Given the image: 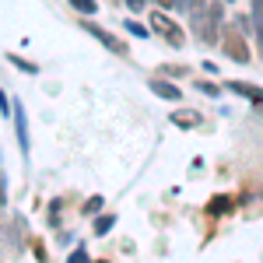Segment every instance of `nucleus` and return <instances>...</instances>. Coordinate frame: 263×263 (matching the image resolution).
I'll return each mask as SVG.
<instances>
[{
    "label": "nucleus",
    "mask_w": 263,
    "mask_h": 263,
    "mask_svg": "<svg viewBox=\"0 0 263 263\" xmlns=\"http://www.w3.org/2000/svg\"><path fill=\"white\" fill-rule=\"evenodd\" d=\"M218 25H221V4H207L200 11H193V28H197V39L200 42H214L218 35Z\"/></svg>",
    "instance_id": "obj_1"
},
{
    "label": "nucleus",
    "mask_w": 263,
    "mask_h": 263,
    "mask_svg": "<svg viewBox=\"0 0 263 263\" xmlns=\"http://www.w3.org/2000/svg\"><path fill=\"white\" fill-rule=\"evenodd\" d=\"M242 28H246V21L239 18V21H232V25H224V32H221L224 53H228L232 60H239V63H246V60H249V46H246Z\"/></svg>",
    "instance_id": "obj_2"
},
{
    "label": "nucleus",
    "mask_w": 263,
    "mask_h": 263,
    "mask_svg": "<svg viewBox=\"0 0 263 263\" xmlns=\"http://www.w3.org/2000/svg\"><path fill=\"white\" fill-rule=\"evenodd\" d=\"M151 28H155V32H158V35H162L172 49H179L182 42H186V32H182V28L168 18L165 11H158V7H155V14H151Z\"/></svg>",
    "instance_id": "obj_3"
},
{
    "label": "nucleus",
    "mask_w": 263,
    "mask_h": 263,
    "mask_svg": "<svg viewBox=\"0 0 263 263\" xmlns=\"http://www.w3.org/2000/svg\"><path fill=\"white\" fill-rule=\"evenodd\" d=\"M81 28H88V32H91V35H95V39H99L102 46H105V49H112L116 57H126V53H130V49H126V42H123V39H116L112 32L99 28V25H81Z\"/></svg>",
    "instance_id": "obj_4"
},
{
    "label": "nucleus",
    "mask_w": 263,
    "mask_h": 263,
    "mask_svg": "<svg viewBox=\"0 0 263 263\" xmlns=\"http://www.w3.org/2000/svg\"><path fill=\"white\" fill-rule=\"evenodd\" d=\"M151 91H155L158 99H168V102H179L182 99V88H176V84L165 81V78H155V81H151Z\"/></svg>",
    "instance_id": "obj_5"
},
{
    "label": "nucleus",
    "mask_w": 263,
    "mask_h": 263,
    "mask_svg": "<svg viewBox=\"0 0 263 263\" xmlns=\"http://www.w3.org/2000/svg\"><path fill=\"white\" fill-rule=\"evenodd\" d=\"M228 88H232L235 95H242V99L256 102V105H260V102H263V88H253V84H242V81H232V84H228Z\"/></svg>",
    "instance_id": "obj_6"
},
{
    "label": "nucleus",
    "mask_w": 263,
    "mask_h": 263,
    "mask_svg": "<svg viewBox=\"0 0 263 263\" xmlns=\"http://www.w3.org/2000/svg\"><path fill=\"white\" fill-rule=\"evenodd\" d=\"M14 123H18V141H21V151H28V126H25V109H21V102L14 105Z\"/></svg>",
    "instance_id": "obj_7"
},
{
    "label": "nucleus",
    "mask_w": 263,
    "mask_h": 263,
    "mask_svg": "<svg viewBox=\"0 0 263 263\" xmlns=\"http://www.w3.org/2000/svg\"><path fill=\"white\" fill-rule=\"evenodd\" d=\"M172 123L176 126H200V116L193 109H182V112H172Z\"/></svg>",
    "instance_id": "obj_8"
},
{
    "label": "nucleus",
    "mask_w": 263,
    "mask_h": 263,
    "mask_svg": "<svg viewBox=\"0 0 263 263\" xmlns=\"http://www.w3.org/2000/svg\"><path fill=\"white\" fill-rule=\"evenodd\" d=\"M224 211H232V200H228V197H218V200L207 203V214H211V218H218V214H224Z\"/></svg>",
    "instance_id": "obj_9"
},
{
    "label": "nucleus",
    "mask_w": 263,
    "mask_h": 263,
    "mask_svg": "<svg viewBox=\"0 0 263 263\" xmlns=\"http://www.w3.org/2000/svg\"><path fill=\"white\" fill-rule=\"evenodd\" d=\"M253 32L263 39V0H253Z\"/></svg>",
    "instance_id": "obj_10"
},
{
    "label": "nucleus",
    "mask_w": 263,
    "mask_h": 263,
    "mask_svg": "<svg viewBox=\"0 0 263 263\" xmlns=\"http://www.w3.org/2000/svg\"><path fill=\"white\" fill-rule=\"evenodd\" d=\"M112 224H116V218H112V214H102L99 221H95V235H105V232H112Z\"/></svg>",
    "instance_id": "obj_11"
},
{
    "label": "nucleus",
    "mask_w": 263,
    "mask_h": 263,
    "mask_svg": "<svg viewBox=\"0 0 263 263\" xmlns=\"http://www.w3.org/2000/svg\"><path fill=\"white\" fill-rule=\"evenodd\" d=\"M70 7H74V11H81V14H95V11H99V4H95V0H70Z\"/></svg>",
    "instance_id": "obj_12"
},
{
    "label": "nucleus",
    "mask_w": 263,
    "mask_h": 263,
    "mask_svg": "<svg viewBox=\"0 0 263 263\" xmlns=\"http://www.w3.org/2000/svg\"><path fill=\"white\" fill-rule=\"evenodd\" d=\"M126 28H130V32L137 35V39H147V35H151V32H147L144 25H137V21H126Z\"/></svg>",
    "instance_id": "obj_13"
},
{
    "label": "nucleus",
    "mask_w": 263,
    "mask_h": 263,
    "mask_svg": "<svg viewBox=\"0 0 263 263\" xmlns=\"http://www.w3.org/2000/svg\"><path fill=\"white\" fill-rule=\"evenodd\" d=\"M99 207H102V197H91V200L84 203V214H95Z\"/></svg>",
    "instance_id": "obj_14"
},
{
    "label": "nucleus",
    "mask_w": 263,
    "mask_h": 263,
    "mask_svg": "<svg viewBox=\"0 0 263 263\" xmlns=\"http://www.w3.org/2000/svg\"><path fill=\"white\" fill-rule=\"evenodd\" d=\"M200 91H207V95H218V84H211V81H200Z\"/></svg>",
    "instance_id": "obj_15"
},
{
    "label": "nucleus",
    "mask_w": 263,
    "mask_h": 263,
    "mask_svg": "<svg viewBox=\"0 0 263 263\" xmlns=\"http://www.w3.org/2000/svg\"><path fill=\"white\" fill-rule=\"evenodd\" d=\"M67 263H88V256H84L81 249H78V253H70V260H67Z\"/></svg>",
    "instance_id": "obj_16"
},
{
    "label": "nucleus",
    "mask_w": 263,
    "mask_h": 263,
    "mask_svg": "<svg viewBox=\"0 0 263 263\" xmlns=\"http://www.w3.org/2000/svg\"><path fill=\"white\" fill-rule=\"evenodd\" d=\"M158 7H168V0H158Z\"/></svg>",
    "instance_id": "obj_17"
},
{
    "label": "nucleus",
    "mask_w": 263,
    "mask_h": 263,
    "mask_svg": "<svg viewBox=\"0 0 263 263\" xmlns=\"http://www.w3.org/2000/svg\"><path fill=\"white\" fill-rule=\"evenodd\" d=\"M260 46H263V39H260Z\"/></svg>",
    "instance_id": "obj_18"
},
{
    "label": "nucleus",
    "mask_w": 263,
    "mask_h": 263,
    "mask_svg": "<svg viewBox=\"0 0 263 263\" xmlns=\"http://www.w3.org/2000/svg\"><path fill=\"white\" fill-rule=\"evenodd\" d=\"M224 4H228V0H224Z\"/></svg>",
    "instance_id": "obj_19"
}]
</instances>
